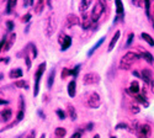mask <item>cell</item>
Returning <instances> with one entry per match:
<instances>
[{
  "label": "cell",
  "instance_id": "cell-1",
  "mask_svg": "<svg viewBox=\"0 0 154 138\" xmlns=\"http://www.w3.org/2000/svg\"><path fill=\"white\" fill-rule=\"evenodd\" d=\"M137 59H139V54H137L134 52H127L120 60V69H122V70L131 69V67L133 66V63Z\"/></svg>",
  "mask_w": 154,
  "mask_h": 138
},
{
  "label": "cell",
  "instance_id": "cell-2",
  "mask_svg": "<svg viewBox=\"0 0 154 138\" xmlns=\"http://www.w3.org/2000/svg\"><path fill=\"white\" fill-rule=\"evenodd\" d=\"M46 63L43 62V63H41L40 66H38L37 70H36V74H35V87H33V96L36 97L38 95V93H40V80H41V77L43 75L45 70H46Z\"/></svg>",
  "mask_w": 154,
  "mask_h": 138
},
{
  "label": "cell",
  "instance_id": "cell-3",
  "mask_svg": "<svg viewBox=\"0 0 154 138\" xmlns=\"http://www.w3.org/2000/svg\"><path fill=\"white\" fill-rule=\"evenodd\" d=\"M133 127H134L133 131L137 133L138 138H149L150 137L152 128L148 126V124H139L138 122H134Z\"/></svg>",
  "mask_w": 154,
  "mask_h": 138
},
{
  "label": "cell",
  "instance_id": "cell-4",
  "mask_svg": "<svg viewBox=\"0 0 154 138\" xmlns=\"http://www.w3.org/2000/svg\"><path fill=\"white\" fill-rule=\"evenodd\" d=\"M57 30V23H56V20H54V15H53V12H51V14L48 15L47 20H46V35L47 37H51Z\"/></svg>",
  "mask_w": 154,
  "mask_h": 138
},
{
  "label": "cell",
  "instance_id": "cell-5",
  "mask_svg": "<svg viewBox=\"0 0 154 138\" xmlns=\"http://www.w3.org/2000/svg\"><path fill=\"white\" fill-rule=\"evenodd\" d=\"M105 10V4L104 2H101V0H99V2L95 3L94 8H93V11H91V21L93 22H96L100 16L102 15V12H104Z\"/></svg>",
  "mask_w": 154,
  "mask_h": 138
},
{
  "label": "cell",
  "instance_id": "cell-6",
  "mask_svg": "<svg viewBox=\"0 0 154 138\" xmlns=\"http://www.w3.org/2000/svg\"><path fill=\"white\" fill-rule=\"evenodd\" d=\"M101 104V99H100V95L95 91L90 93V95L88 96V100H86V105L90 107V109H97Z\"/></svg>",
  "mask_w": 154,
  "mask_h": 138
},
{
  "label": "cell",
  "instance_id": "cell-7",
  "mask_svg": "<svg viewBox=\"0 0 154 138\" xmlns=\"http://www.w3.org/2000/svg\"><path fill=\"white\" fill-rule=\"evenodd\" d=\"M83 83L84 85H95L100 83V75L97 73H88L84 75Z\"/></svg>",
  "mask_w": 154,
  "mask_h": 138
},
{
  "label": "cell",
  "instance_id": "cell-8",
  "mask_svg": "<svg viewBox=\"0 0 154 138\" xmlns=\"http://www.w3.org/2000/svg\"><path fill=\"white\" fill-rule=\"evenodd\" d=\"M76 25H80V20L79 17L74 15V14H69L66 19V27L67 29H70L73 26H76Z\"/></svg>",
  "mask_w": 154,
  "mask_h": 138
},
{
  "label": "cell",
  "instance_id": "cell-9",
  "mask_svg": "<svg viewBox=\"0 0 154 138\" xmlns=\"http://www.w3.org/2000/svg\"><path fill=\"white\" fill-rule=\"evenodd\" d=\"M15 38H16V33H14V32L10 33L9 37H5V43H4V48H3L4 52L9 51V49L11 48V46L14 44V42H15Z\"/></svg>",
  "mask_w": 154,
  "mask_h": 138
},
{
  "label": "cell",
  "instance_id": "cell-10",
  "mask_svg": "<svg viewBox=\"0 0 154 138\" xmlns=\"http://www.w3.org/2000/svg\"><path fill=\"white\" fill-rule=\"evenodd\" d=\"M91 23H93V21H91V16H89L86 12H85V14H83V22H82V27H83V30H88L89 27L91 26Z\"/></svg>",
  "mask_w": 154,
  "mask_h": 138
},
{
  "label": "cell",
  "instance_id": "cell-11",
  "mask_svg": "<svg viewBox=\"0 0 154 138\" xmlns=\"http://www.w3.org/2000/svg\"><path fill=\"white\" fill-rule=\"evenodd\" d=\"M45 5H46L45 0H38V2H37V3L35 4V6H33L35 14H36V15H40L41 12L43 11V9H45Z\"/></svg>",
  "mask_w": 154,
  "mask_h": 138
},
{
  "label": "cell",
  "instance_id": "cell-12",
  "mask_svg": "<svg viewBox=\"0 0 154 138\" xmlns=\"http://www.w3.org/2000/svg\"><path fill=\"white\" fill-rule=\"evenodd\" d=\"M139 90H140V89H139V84H138L137 80L132 81L131 85H130V87H128V93L132 94V95H138Z\"/></svg>",
  "mask_w": 154,
  "mask_h": 138
},
{
  "label": "cell",
  "instance_id": "cell-13",
  "mask_svg": "<svg viewBox=\"0 0 154 138\" xmlns=\"http://www.w3.org/2000/svg\"><path fill=\"white\" fill-rule=\"evenodd\" d=\"M62 51H66V49H68L70 46H72V37L70 36H67L64 35L63 37V41H62Z\"/></svg>",
  "mask_w": 154,
  "mask_h": 138
},
{
  "label": "cell",
  "instance_id": "cell-14",
  "mask_svg": "<svg viewBox=\"0 0 154 138\" xmlns=\"http://www.w3.org/2000/svg\"><path fill=\"white\" fill-rule=\"evenodd\" d=\"M23 75V73H22V70H21V68H15V69H11L10 70V73H9V77L11 78V79H19V78H21Z\"/></svg>",
  "mask_w": 154,
  "mask_h": 138
},
{
  "label": "cell",
  "instance_id": "cell-15",
  "mask_svg": "<svg viewBox=\"0 0 154 138\" xmlns=\"http://www.w3.org/2000/svg\"><path fill=\"white\" fill-rule=\"evenodd\" d=\"M120 35H121L120 31H116V32H115V35L112 36V38H111V41H110V44H109V49H107L109 52H111L112 49H113V47H115V44L117 43V41H119V38H120Z\"/></svg>",
  "mask_w": 154,
  "mask_h": 138
},
{
  "label": "cell",
  "instance_id": "cell-16",
  "mask_svg": "<svg viewBox=\"0 0 154 138\" xmlns=\"http://www.w3.org/2000/svg\"><path fill=\"white\" fill-rule=\"evenodd\" d=\"M142 79H143V81H146L147 84H152V72L149 70V69H143L142 70Z\"/></svg>",
  "mask_w": 154,
  "mask_h": 138
},
{
  "label": "cell",
  "instance_id": "cell-17",
  "mask_svg": "<svg viewBox=\"0 0 154 138\" xmlns=\"http://www.w3.org/2000/svg\"><path fill=\"white\" fill-rule=\"evenodd\" d=\"M139 57L143 58V59L147 62V63H149V64H153V63H154L153 56H152L149 52H147V51H142V52H140V54H139Z\"/></svg>",
  "mask_w": 154,
  "mask_h": 138
},
{
  "label": "cell",
  "instance_id": "cell-18",
  "mask_svg": "<svg viewBox=\"0 0 154 138\" xmlns=\"http://www.w3.org/2000/svg\"><path fill=\"white\" fill-rule=\"evenodd\" d=\"M0 116L4 121H10L11 120V116H12V111L11 109H4L2 112H0Z\"/></svg>",
  "mask_w": 154,
  "mask_h": 138
},
{
  "label": "cell",
  "instance_id": "cell-19",
  "mask_svg": "<svg viewBox=\"0 0 154 138\" xmlns=\"http://www.w3.org/2000/svg\"><path fill=\"white\" fill-rule=\"evenodd\" d=\"M75 93H76V83H75V80H72L68 84V94L70 97H74Z\"/></svg>",
  "mask_w": 154,
  "mask_h": 138
},
{
  "label": "cell",
  "instance_id": "cell-20",
  "mask_svg": "<svg viewBox=\"0 0 154 138\" xmlns=\"http://www.w3.org/2000/svg\"><path fill=\"white\" fill-rule=\"evenodd\" d=\"M89 5H90V0H82L80 4H79V11L82 14H85Z\"/></svg>",
  "mask_w": 154,
  "mask_h": 138
},
{
  "label": "cell",
  "instance_id": "cell-21",
  "mask_svg": "<svg viewBox=\"0 0 154 138\" xmlns=\"http://www.w3.org/2000/svg\"><path fill=\"white\" fill-rule=\"evenodd\" d=\"M67 111H68L69 117H70L73 121L76 120V112H75V109H74V106H73L72 104H67Z\"/></svg>",
  "mask_w": 154,
  "mask_h": 138
},
{
  "label": "cell",
  "instance_id": "cell-22",
  "mask_svg": "<svg viewBox=\"0 0 154 138\" xmlns=\"http://www.w3.org/2000/svg\"><path fill=\"white\" fill-rule=\"evenodd\" d=\"M17 5V0H9L6 3V14H11L12 9Z\"/></svg>",
  "mask_w": 154,
  "mask_h": 138
},
{
  "label": "cell",
  "instance_id": "cell-23",
  "mask_svg": "<svg viewBox=\"0 0 154 138\" xmlns=\"http://www.w3.org/2000/svg\"><path fill=\"white\" fill-rule=\"evenodd\" d=\"M104 41H105V37H101V38H100V40H99V41H97V42L95 43V46H94V47H93V48L90 49V51H89L88 56H91V54H93V53H94V52L96 51V49H97V48H99V47H100V46H101L102 43H104Z\"/></svg>",
  "mask_w": 154,
  "mask_h": 138
},
{
  "label": "cell",
  "instance_id": "cell-24",
  "mask_svg": "<svg viewBox=\"0 0 154 138\" xmlns=\"http://www.w3.org/2000/svg\"><path fill=\"white\" fill-rule=\"evenodd\" d=\"M54 75H56V70L53 69L52 72L49 73V75H48V80H47V87H48V89H51V87H52V85H53Z\"/></svg>",
  "mask_w": 154,
  "mask_h": 138
},
{
  "label": "cell",
  "instance_id": "cell-25",
  "mask_svg": "<svg viewBox=\"0 0 154 138\" xmlns=\"http://www.w3.org/2000/svg\"><path fill=\"white\" fill-rule=\"evenodd\" d=\"M54 133H56V136L58 138H64V137H66V134H67V130L64 127H57Z\"/></svg>",
  "mask_w": 154,
  "mask_h": 138
},
{
  "label": "cell",
  "instance_id": "cell-26",
  "mask_svg": "<svg viewBox=\"0 0 154 138\" xmlns=\"http://www.w3.org/2000/svg\"><path fill=\"white\" fill-rule=\"evenodd\" d=\"M140 36H142V38H143V40H144V41H146V42H147V43H148L149 46H152V47L154 46V40L152 38V37H150V36H149L148 33L143 32V33H142V35H140Z\"/></svg>",
  "mask_w": 154,
  "mask_h": 138
},
{
  "label": "cell",
  "instance_id": "cell-27",
  "mask_svg": "<svg viewBox=\"0 0 154 138\" xmlns=\"http://www.w3.org/2000/svg\"><path fill=\"white\" fill-rule=\"evenodd\" d=\"M15 85H16L17 87H23V89H26V90L30 87L29 83H26L25 80H19V81H16V83H15Z\"/></svg>",
  "mask_w": 154,
  "mask_h": 138
},
{
  "label": "cell",
  "instance_id": "cell-28",
  "mask_svg": "<svg viewBox=\"0 0 154 138\" xmlns=\"http://www.w3.org/2000/svg\"><path fill=\"white\" fill-rule=\"evenodd\" d=\"M136 99H137V101H139L140 104H143L146 107H148V106H149V104H148V101L146 100V97H144V96H142V95H137V96H136Z\"/></svg>",
  "mask_w": 154,
  "mask_h": 138
},
{
  "label": "cell",
  "instance_id": "cell-29",
  "mask_svg": "<svg viewBox=\"0 0 154 138\" xmlns=\"http://www.w3.org/2000/svg\"><path fill=\"white\" fill-rule=\"evenodd\" d=\"M35 137H36V131H35V130H31L29 133L22 134V136H20L19 138H35Z\"/></svg>",
  "mask_w": 154,
  "mask_h": 138
},
{
  "label": "cell",
  "instance_id": "cell-30",
  "mask_svg": "<svg viewBox=\"0 0 154 138\" xmlns=\"http://www.w3.org/2000/svg\"><path fill=\"white\" fill-rule=\"evenodd\" d=\"M69 75H70V69H68V68H64V69L62 70V75H60L62 79H66L67 77H69Z\"/></svg>",
  "mask_w": 154,
  "mask_h": 138
},
{
  "label": "cell",
  "instance_id": "cell-31",
  "mask_svg": "<svg viewBox=\"0 0 154 138\" xmlns=\"http://www.w3.org/2000/svg\"><path fill=\"white\" fill-rule=\"evenodd\" d=\"M144 5H146V12H147V16L150 19L152 17V15H150V2H144Z\"/></svg>",
  "mask_w": 154,
  "mask_h": 138
},
{
  "label": "cell",
  "instance_id": "cell-32",
  "mask_svg": "<svg viewBox=\"0 0 154 138\" xmlns=\"http://www.w3.org/2000/svg\"><path fill=\"white\" fill-rule=\"evenodd\" d=\"M79 70H80V66L78 64L75 68H73V69H70V75H73V77H76V75L79 74Z\"/></svg>",
  "mask_w": 154,
  "mask_h": 138
},
{
  "label": "cell",
  "instance_id": "cell-33",
  "mask_svg": "<svg viewBox=\"0 0 154 138\" xmlns=\"http://www.w3.org/2000/svg\"><path fill=\"white\" fill-rule=\"evenodd\" d=\"M30 20H31V14H30V12H27L26 15H23V16L21 17V22H23V23L30 22Z\"/></svg>",
  "mask_w": 154,
  "mask_h": 138
},
{
  "label": "cell",
  "instance_id": "cell-34",
  "mask_svg": "<svg viewBox=\"0 0 154 138\" xmlns=\"http://www.w3.org/2000/svg\"><path fill=\"white\" fill-rule=\"evenodd\" d=\"M56 114L58 115L59 120H64V118H66V112H64L63 110H57V111H56Z\"/></svg>",
  "mask_w": 154,
  "mask_h": 138
},
{
  "label": "cell",
  "instance_id": "cell-35",
  "mask_svg": "<svg viewBox=\"0 0 154 138\" xmlns=\"http://www.w3.org/2000/svg\"><path fill=\"white\" fill-rule=\"evenodd\" d=\"M130 107H131V112H132V114H138V112L140 111V109H139L138 105H133V104H132Z\"/></svg>",
  "mask_w": 154,
  "mask_h": 138
},
{
  "label": "cell",
  "instance_id": "cell-36",
  "mask_svg": "<svg viewBox=\"0 0 154 138\" xmlns=\"http://www.w3.org/2000/svg\"><path fill=\"white\" fill-rule=\"evenodd\" d=\"M6 27H8V31L12 33V30H14V22L12 21H6Z\"/></svg>",
  "mask_w": 154,
  "mask_h": 138
},
{
  "label": "cell",
  "instance_id": "cell-37",
  "mask_svg": "<svg viewBox=\"0 0 154 138\" xmlns=\"http://www.w3.org/2000/svg\"><path fill=\"white\" fill-rule=\"evenodd\" d=\"M25 63H26V67H27V69H30L31 68V57L27 54V56H25Z\"/></svg>",
  "mask_w": 154,
  "mask_h": 138
},
{
  "label": "cell",
  "instance_id": "cell-38",
  "mask_svg": "<svg viewBox=\"0 0 154 138\" xmlns=\"http://www.w3.org/2000/svg\"><path fill=\"white\" fill-rule=\"evenodd\" d=\"M133 38H134V35H133V33H130V35H128V38H127V43H126V47H128V46H130V44L132 43Z\"/></svg>",
  "mask_w": 154,
  "mask_h": 138
},
{
  "label": "cell",
  "instance_id": "cell-39",
  "mask_svg": "<svg viewBox=\"0 0 154 138\" xmlns=\"http://www.w3.org/2000/svg\"><path fill=\"white\" fill-rule=\"evenodd\" d=\"M130 127H128V124L126 123H119L117 126H116V130H128Z\"/></svg>",
  "mask_w": 154,
  "mask_h": 138
},
{
  "label": "cell",
  "instance_id": "cell-40",
  "mask_svg": "<svg viewBox=\"0 0 154 138\" xmlns=\"http://www.w3.org/2000/svg\"><path fill=\"white\" fill-rule=\"evenodd\" d=\"M23 117H25V112H23V111H19V114H17V116H16V120H17L19 122H21V121L23 120Z\"/></svg>",
  "mask_w": 154,
  "mask_h": 138
},
{
  "label": "cell",
  "instance_id": "cell-41",
  "mask_svg": "<svg viewBox=\"0 0 154 138\" xmlns=\"http://www.w3.org/2000/svg\"><path fill=\"white\" fill-rule=\"evenodd\" d=\"M25 109V104H23V96H20V111H23Z\"/></svg>",
  "mask_w": 154,
  "mask_h": 138
},
{
  "label": "cell",
  "instance_id": "cell-42",
  "mask_svg": "<svg viewBox=\"0 0 154 138\" xmlns=\"http://www.w3.org/2000/svg\"><path fill=\"white\" fill-rule=\"evenodd\" d=\"M4 43H5V36L3 37V40H0V52L3 51V48H4Z\"/></svg>",
  "mask_w": 154,
  "mask_h": 138
},
{
  "label": "cell",
  "instance_id": "cell-43",
  "mask_svg": "<svg viewBox=\"0 0 154 138\" xmlns=\"http://www.w3.org/2000/svg\"><path fill=\"white\" fill-rule=\"evenodd\" d=\"M70 138H82V133H80V132H75V133L72 134Z\"/></svg>",
  "mask_w": 154,
  "mask_h": 138
},
{
  "label": "cell",
  "instance_id": "cell-44",
  "mask_svg": "<svg viewBox=\"0 0 154 138\" xmlns=\"http://www.w3.org/2000/svg\"><path fill=\"white\" fill-rule=\"evenodd\" d=\"M35 3L32 2V0H30V2H23V5L25 6H29V5H33Z\"/></svg>",
  "mask_w": 154,
  "mask_h": 138
},
{
  "label": "cell",
  "instance_id": "cell-45",
  "mask_svg": "<svg viewBox=\"0 0 154 138\" xmlns=\"http://www.w3.org/2000/svg\"><path fill=\"white\" fill-rule=\"evenodd\" d=\"M8 104H9L8 100H2L0 99V105H8Z\"/></svg>",
  "mask_w": 154,
  "mask_h": 138
},
{
  "label": "cell",
  "instance_id": "cell-46",
  "mask_svg": "<svg viewBox=\"0 0 154 138\" xmlns=\"http://www.w3.org/2000/svg\"><path fill=\"white\" fill-rule=\"evenodd\" d=\"M2 59H3V63H5V64H8L9 62H10V60H9L10 58H2Z\"/></svg>",
  "mask_w": 154,
  "mask_h": 138
},
{
  "label": "cell",
  "instance_id": "cell-47",
  "mask_svg": "<svg viewBox=\"0 0 154 138\" xmlns=\"http://www.w3.org/2000/svg\"><path fill=\"white\" fill-rule=\"evenodd\" d=\"M38 115H40V116H41L42 118H46V116H45V115L42 114V111H38Z\"/></svg>",
  "mask_w": 154,
  "mask_h": 138
},
{
  "label": "cell",
  "instance_id": "cell-48",
  "mask_svg": "<svg viewBox=\"0 0 154 138\" xmlns=\"http://www.w3.org/2000/svg\"><path fill=\"white\" fill-rule=\"evenodd\" d=\"M150 21H152V25H153V29H154V15L150 17Z\"/></svg>",
  "mask_w": 154,
  "mask_h": 138
},
{
  "label": "cell",
  "instance_id": "cell-49",
  "mask_svg": "<svg viewBox=\"0 0 154 138\" xmlns=\"http://www.w3.org/2000/svg\"><path fill=\"white\" fill-rule=\"evenodd\" d=\"M3 79H4V74H3V73H0V81H2Z\"/></svg>",
  "mask_w": 154,
  "mask_h": 138
},
{
  "label": "cell",
  "instance_id": "cell-50",
  "mask_svg": "<svg viewBox=\"0 0 154 138\" xmlns=\"http://www.w3.org/2000/svg\"><path fill=\"white\" fill-rule=\"evenodd\" d=\"M152 91L154 93V81H152Z\"/></svg>",
  "mask_w": 154,
  "mask_h": 138
},
{
  "label": "cell",
  "instance_id": "cell-51",
  "mask_svg": "<svg viewBox=\"0 0 154 138\" xmlns=\"http://www.w3.org/2000/svg\"><path fill=\"white\" fill-rule=\"evenodd\" d=\"M133 75H136V77H139V74L137 72H133Z\"/></svg>",
  "mask_w": 154,
  "mask_h": 138
},
{
  "label": "cell",
  "instance_id": "cell-52",
  "mask_svg": "<svg viewBox=\"0 0 154 138\" xmlns=\"http://www.w3.org/2000/svg\"><path fill=\"white\" fill-rule=\"evenodd\" d=\"M40 138H46V134H45V133H43V134H41V137H40Z\"/></svg>",
  "mask_w": 154,
  "mask_h": 138
},
{
  "label": "cell",
  "instance_id": "cell-53",
  "mask_svg": "<svg viewBox=\"0 0 154 138\" xmlns=\"http://www.w3.org/2000/svg\"><path fill=\"white\" fill-rule=\"evenodd\" d=\"M94 138H100V136H99V134H95V136H94Z\"/></svg>",
  "mask_w": 154,
  "mask_h": 138
},
{
  "label": "cell",
  "instance_id": "cell-54",
  "mask_svg": "<svg viewBox=\"0 0 154 138\" xmlns=\"http://www.w3.org/2000/svg\"><path fill=\"white\" fill-rule=\"evenodd\" d=\"M110 138H116V137H115V136H111V137H110Z\"/></svg>",
  "mask_w": 154,
  "mask_h": 138
}]
</instances>
